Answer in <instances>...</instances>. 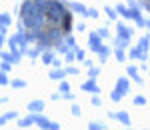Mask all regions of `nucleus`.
Instances as JSON below:
<instances>
[{"mask_svg":"<svg viewBox=\"0 0 150 130\" xmlns=\"http://www.w3.org/2000/svg\"><path fill=\"white\" fill-rule=\"evenodd\" d=\"M46 16H48V20H50L52 24H58L64 16H66V10H64V6H62L58 0H50V2H48Z\"/></svg>","mask_w":150,"mask_h":130,"instance_id":"nucleus-1","label":"nucleus"},{"mask_svg":"<svg viewBox=\"0 0 150 130\" xmlns=\"http://www.w3.org/2000/svg\"><path fill=\"white\" fill-rule=\"evenodd\" d=\"M88 46L92 52H100V48H102V38L98 32H92V34L88 36Z\"/></svg>","mask_w":150,"mask_h":130,"instance_id":"nucleus-2","label":"nucleus"},{"mask_svg":"<svg viewBox=\"0 0 150 130\" xmlns=\"http://www.w3.org/2000/svg\"><path fill=\"white\" fill-rule=\"evenodd\" d=\"M82 90L92 92V94H98V92H100V88H98V84L94 82V78H90V80H86V82L82 84Z\"/></svg>","mask_w":150,"mask_h":130,"instance_id":"nucleus-3","label":"nucleus"},{"mask_svg":"<svg viewBox=\"0 0 150 130\" xmlns=\"http://www.w3.org/2000/svg\"><path fill=\"white\" fill-rule=\"evenodd\" d=\"M40 110H44V102H42V100H32V102H28V112L38 114Z\"/></svg>","mask_w":150,"mask_h":130,"instance_id":"nucleus-4","label":"nucleus"},{"mask_svg":"<svg viewBox=\"0 0 150 130\" xmlns=\"http://www.w3.org/2000/svg\"><path fill=\"white\" fill-rule=\"evenodd\" d=\"M116 32H118V36L132 38V28H128V26H124V24H118V26H116Z\"/></svg>","mask_w":150,"mask_h":130,"instance_id":"nucleus-5","label":"nucleus"},{"mask_svg":"<svg viewBox=\"0 0 150 130\" xmlns=\"http://www.w3.org/2000/svg\"><path fill=\"white\" fill-rule=\"evenodd\" d=\"M48 38H50V40H52V42H60V40H62V34H60V30H58V28H48Z\"/></svg>","mask_w":150,"mask_h":130,"instance_id":"nucleus-6","label":"nucleus"},{"mask_svg":"<svg viewBox=\"0 0 150 130\" xmlns=\"http://www.w3.org/2000/svg\"><path fill=\"white\" fill-rule=\"evenodd\" d=\"M70 8L76 12V14H82V16H88V8L86 6H82V4H78V2H72L70 4Z\"/></svg>","mask_w":150,"mask_h":130,"instance_id":"nucleus-7","label":"nucleus"},{"mask_svg":"<svg viewBox=\"0 0 150 130\" xmlns=\"http://www.w3.org/2000/svg\"><path fill=\"white\" fill-rule=\"evenodd\" d=\"M116 88H118V90H120L122 94H126L128 88H130V84H128L126 78H118V80H116Z\"/></svg>","mask_w":150,"mask_h":130,"instance_id":"nucleus-8","label":"nucleus"},{"mask_svg":"<svg viewBox=\"0 0 150 130\" xmlns=\"http://www.w3.org/2000/svg\"><path fill=\"white\" fill-rule=\"evenodd\" d=\"M52 60H54V50H52V48L44 50V52H42V62H44V64H52Z\"/></svg>","mask_w":150,"mask_h":130,"instance_id":"nucleus-9","label":"nucleus"},{"mask_svg":"<svg viewBox=\"0 0 150 130\" xmlns=\"http://www.w3.org/2000/svg\"><path fill=\"white\" fill-rule=\"evenodd\" d=\"M138 48L142 50V52H148V48H150V36H148V34L140 38V44H138Z\"/></svg>","mask_w":150,"mask_h":130,"instance_id":"nucleus-10","label":"nucleus"},{"mask_svg":"<svg viewBox=\"0 0 150 130\" xmlns=\"http://www.w3.org/2000/svg\"><path fill=\"white\" fill-rule=\"evenodd\" d=\"M64 76H66V70H62V68L50 72V78H52V80H64Z\"/></svg>","mask_w":150,"mask_h":130,"instance_id":"nucleus-11","label":"nucleus"},{"mask_svg":"<svg viewBox=\"0 0 150 130\" xmlns=\"http://www.w3.org/2000/svg\"><path fill=\"white\" fill-rule=\"evenodd\" d=\"M116 120H120L124 126H130V116L126 112H116Z\"/></svg>","mask_w":150,"mask_h":130,"instance_id":"nucleus-12","label":"nucleus"},{"mask_svg":"<svg viewBox=\"0 0 150 130\" xmlns=\"http://www.w3.org/2000/svg\"><path fill=\"white\" fill-rule=\"evenodd\" d=\"M128 44H130V38H124V36L116 38V48H128Z\"/></svg>","mask_w":150,"mask_h":130,"instance_id":"nucleus-13","label":"nucleus"},{"mask_svg":"<svg viewBox=\"0 0 150 130\" xmlns=\"http://www.w3.org/2000/svg\"><path fill=\"white\" fill-rule=\"evenodd\" d=\"M32 122H34V116H28V118L18 120V126L20 128H28V126H32Z\"/></svg>","mask_w":150,"mask_h":130,"instance_id":"nucleus-14","label":"nucleus"},{"mask_svg":"<svg viewBox=\"0 0 150 130\" xmlns=\"http://www.w3.org/2000/svg\"><path fill=\"white\" fill-rule=\"evenodd\" d=\"M110 52H112V50H110L108 46H102V48H100V52H98V54H100V58H102L100 62H106V58L110 56Z\"/></svg>","mask_w":150,"mask_h":130,"instance_id":"nucleus-15","label":"nucleus"},{"mask_svg":"<svg viewBox=\"0 0 150 130\" xmlns=\"http://www.w3.org/2000/svg\"><path fill=\"white\" fill-rule=\"evenodd\" d=\"M60 22H62V26H64L62 30H64V32H68V30H70V12H66V16H64Z\"/></svg>","mask_w":150,"mask_h":130,"instance_id":"nucleus-16","label":"nucleus"},{"mask_svg":"<svg viewBox=\"0 0 150 130\" xmlns=\"http://www.w3.org/2000/svg\"><path fill=\"white\" fill-rule=\"evenodd\" d=\"M122 92H120V90H118V88H116V90H112V94H110V98H112V100H114V102H120V100H122Z\"/></svg>","mask_w":150,"mask_h":130,"instance_id":"nucleus-17","label":"nucleus"},{"mask_svg":"<svg viewBox=\"0 0 150 130\" xmlns=\"http://www.w3.org/2000/svg\"><path fill=\"white\" fill-rule=\"evenodd\" d=\"M140 54H142V50H140L138 46H136V48H132V50H130V58H132V60L140 58Z\"/></svg>","mask_w":150,"mask_h":130,"instance_id":"nucleus-18","label":"nucleus"},{"mask_svg":"<svg viewBox=\"0 0 150 130\" xmlns=\"http://www.w3.org/2000/svg\"><path fill=\"white\" fill-rule=\"evenodd\" d=\"M10 22H12L10 14H0V24H6V26H8Z\"/></svg>","mask_w":150,"mask_h":130,"instance_id":"nucleus-19","label":"nucleus"},{"mask_svg":"<svg viewBox=\"0 0 150 130\" xmlns=\"http://www.w3.org/2000/svg\"><path fill=\"white\" fill-rule=\"evenodd\" d=\"M0 84H10V80H8V72L0 70Z\"/></svg>","mask_w":150,"mask_h":130,"instance_id":"nucleus-20","label":"nucleus"},{"mask_svg":"<svg viewBox=\"0 0 150 130\" xmlns=\"http://www.w3.org/2000/svg\"><path fill=\"white\" fill-rule=\"evenodd\" d=\"M66 44L70 46V50H78V46H76V40H74L72 36H68V38H66Z\"/></svg>","mask_w":150,"mask_h":130,"instance_id":"nucleus-21","label":"nucleus"},{"mask_svg":"<svg viewBox=\"0 0 150 130\" xmlns=\"http://www.w3.org/2000/svg\"><path fill=\"white\" fill-rule=\"evenodd\" d=\"M116 58L118 62H124V48H116Z\"/></svg>","mask_w":150,"mask_h":130,"instance_id":"nucleus-22","label":"nucleus"},{"mask_svg":"<svg viewBox=\"0 0 150 130\" xmlns=\"http://www.w3.org/2000/svg\"><path fill=\"white\" fill-rule=\"evenodd\" d=\"M98 72H100V68H96V66H90V70H88V76H90V78H94V80H96V76H98Z\"/></svg>","mask_w":150,"mask_h":130,"instance_id":"nucleus-23","label":"nucleus"},{"mask_svg":"<svg viewBox=\"0 0 150 130\" xmlns=\"http://www.w3.org/2000/svg\"><path fill=\"white\" fill-rule=\"evenodd\" d=\"M134 104H136V106H144V104H146V98H144V96H136V98H134Z\"/></svg>","mask_w":150,"mask_h":130,"instance_id":"nucleus-24","label":"nucleus"},{"mask_svg":"<svg viewBox=\"0 0 150 130\" xmlns=\"http://www.w3.org/2000/svg\"><path fill=\"white\" fill-rule=\"evenodd\" d=\"M26 82L24 80H12V88H24Z\"/></svg>","mask_w":150,"mask_h":130,"instance_id":"nucleus-25","label":"nucleus"},{"mask_svg":"<svg viewBox=\"0 0 150 130\" xmlns=\"http://www.w3.org/2000/svg\"><path fill=\"white\" fill-rule=\"evenodd\" d=\"M10 66H12V62H8V60H4V62H2V66H0V70H4V72H10Z\"/></svg>","mask_w":150,"mask_h":130,"instance_id":"nucleus-26","label":"nucleus"},{"mask_svg":"<svg viewBox=\"0 0 150 130\" xmlns=\"http://www.w3.org/2000/svg\"><path fill=\"white\" fill-rule=\"evenodd\" d=\"M106 14H108V18L114 20V18H116V8H108V6H106Z\"/></svg>","mask_w":150,"mask_h":130,"instance_id":"nucleus-27","label":"nucleus"},{"mask_svg":"<svg viewBox=\"0 0 150 130\" xmlns=\"http://www.w3.org/2000/svg\"><path fill=\"white\" fill-rule=\"evenodd\" d=\"M88 128H90V130H100V128H104V126H102V124H100V122H90V124H88Z\"/></svg>","mask_w":150,"mask_h":130,"instance_id":"nucleus-28","label":"nucleus"},{"mask_svg":"<svg viewBox=\"0 0 150 130\" xmlns=\"http://www.w3.org/2000/svg\"><path fill=\"white\" fill-rule=\"evenodd\" d=\"M128 74H130V76H136V74H138V68H136V66H128Z\"/></svg>","mask_w":150,"mask_h":130,"instance_id":"nucleus-29","label":"nucleus"},{"mask_svg":"<svg viewBox=\"0 0 150 130\" xmlns=\"http://www.w3.org/2000/svg\"><path fill=\"white\" fill-rule=\"evenodd\" d=\"M88 16H90V18H98V10H94V8H88Z\"/></svg>","mask_w":150,"mask_h":130,"instance_id":"nucleus-30","label":"nucleus"},{"mask_svg":"<svg viewBox=\"0 0 150 130\" xmlns=\"http://www.w3.org/2000/svg\"><path fill=\"white\" fill-rule=\"evenodd\" d=\"M72 114H74V116H80V106H78V104L72 106Z\"/></svg>","mask_w":150,"mask_h":130,"instance_id":"nucleus-31","label":"nucleus"},{"mask_svg":"<svg viewBox=\"0 0 150 130\" xmlns=\"http://www.w3.org/2000/svg\"><path fill=\"white\" fill-rule=\"evenodd\" d=\"M60 90H62V92H68L70 90V86L66 82H64V80H62V82H60Z\"/></svg>","mask_w":150,"mask_h":130,"instance_id":"nucleus-32","label":"nucleus"},{"mask_svg":"<svg viewBox=\"0 0 150 130\" xmlns=\"http://www.w3.org/2000/svg\"><path fill=\"white\" fill-rule=\"evenodd\" d=\"M18 114L14 112V110H10V112H6V120H12V118H16Z\"/></svg>","mask_w":150,"mask_h":130,"instance_id":"nucleus-33","label":"nucleus"},{"mask_svg":"<svg viewBox=\"0 0 150 130\" xmlns=\"http://www.w3.org/2000/svg\"><path fill=\"white\" fill-rule=\"evenodd\" d=\"M98 34H100V38H108V30H106V28H100Z\"/></svg>","mask_w":150,"mask_h":130,"instance_id":"nucleus-34","label":"nucleus"},{"mask_svg":"<svg viewBox=\"0 0 150 130\" xmlns=\"http://www.w3.org/2000/svg\"><path fill=\"white\" fill-rule=\"evenodd\" d=\"M134 20H136V24H138V26H146V20H144L142 16H138V18H134Z\"/></svg>","mask_w":150,"mask_h":130,"instance_id":"nucleus-35","label":"nucleus"},{"mask_svg":"<svg viewBox=\"0 0 150 130\" xmlns=\"http://www.w3.org/2000/svg\"><path fill=\"white\" fill-rule=\"evenodd\" d=\"M66 74H78V68H74V66H70V68H66Z\"/></svg>","mask_w":150,"mask_h":130,"instance_id":"nucleus-36","label":"nucleus"},{"mask_svg":"<svg viewBox=\"0 0 150 130\" xmlns=\"http://www.w3.org/2000/svg\"><path fill=\"white\" fill-rule=\"evenodd\" d=\"M92 104H94V106H100V98H98L96 94L92 96Z\"/></svg>","mask_w":150,"mask_h":130,"instance_id":"nucleus-37","label":"nucleus"},{"mask_svg":"<svg viewBox=\"0 0 150 130\" xmlns=\"http://www.w3.org/2000/svg\"><path fill=\"white\" fill-rule=\"evenodd\" d=\"M6 28H8L6 24H0V34L2 36H6Z\"/></svg>","mask_w":150,"mask_h":130,"instance_id":"nucleus-38","label":"nucleus"},{"mask_svg":"<svg viewBox=\"0 0 150 130\" xmlns=\"http://www.w3.org/2000/svg\"><path fill=\"white\" fill-rule=\"evenodd\" d=\"M76 58H78V60H84V52H82V50H76Z\"/></svg>","mask_w":150,"mask_h":130,"instance_id":"nucleus-39","label":"nucleus"},{"mask_svg":"<svg viewBox=\"0 0 150 130\" xmlns=\"http://www.w3.org/2000/svg\"><path fill=\"white\" fill-rule=\"evenodd\" d=\"M76 30H78V32H82V30H86V26H84V24H78V26H76Z\"/></svg>","mask_w":150,"mask_h":130,"instance_id":"nucleus-40","label":"nucleus"},{"mask_svg":"<svg viewBox=\"0 0 150 130\" xmlns=\"http://www.w3.org/2000/svg\"><path fill=\"white\" fill-rule=\"evenodd\" d=\"M52 66H56V68H60V60H58V58H54V60H52Z\"/></svg>","mask_w":150,"mask_h":130,"instance_id":"nucleus-41","label":"nucleus"},{"mask_svg":"<svg viewBox=\"0 0 150 130\" xmlns=\"http://www.w3.org/2000/svg\"><path fill=\"white\" fill-rule=\"evenodd\" d=\"M132 78H134V82H138V84H142V78H140L138 74H136V76H132Z\"/></svg>","mask_w":150,"mask_h":130,"instance_id":"nucleus-42","label":"nucleus"},{"mask_svg":"<svg viewBox=\"0 0 150 130\" xmlns=\"http://www.w3.org/2000/svg\"><path fill=\"white\" fill-rule=\"evenodd\" d=\"M64 98H68V100H72V98H74V94H70V92H64Z\"/></svg>","mask_w":150,"mask_h":130,"instance_id":"nucleus-43","label":"nucleus"},{"mask_svg":"<svg viewBox=\"0 0 150 130\" xmlns=\"http://www.w3.org/2000/svg\"><path fill=\"white\" fill-rule=\"evenodd\" d=\"M4 122H6V116H0V126H4Z\"/></svg>","mask_w":150,"mask_h":130,"instance_id":"nucleus-44","label":"nucleus"},{"mask_svg":"<svg viewBox=\"0 0 150 130\" xmlns=\"http://www.w3.org/2000/svg\"><path fill=\"white\" fill-rule=\"evenodd\" d=\"M2 44H4V36L0 34V46H2Z\"/></svg>","mask_w":150,"mask_h":130,"instance_id":"nucleus-45","label":"nucleus"},{"mask_svg":"<svg viewBox=\"0 0 150 130\" xmlns=\"http://www.w3.org/2000/svg\"><path fill=\"white\" fill-rule=\"evenodd\" d=\"M146 26H148V30H150V20H146Z\"/></svg>","mask_w":150,"mask_h":130,"instance_id":"nucleus-46","label":"nucleus"}]
</instances>
